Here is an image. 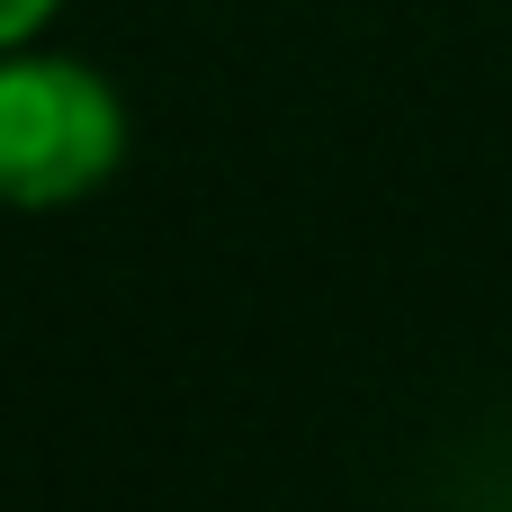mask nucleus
<instances>
[{
	"instance_id": "f257e3e1",
	"label": "nucleus",
	"mask_w": 512,
	"mask_h": 512,
	"mask_svg": "<svg viewBox=\"0 0 512 512\" xmlns=\"http://www.w3.org/2000/svg\"><path fill=\"white\" fill-rule=\"evenodd\" d=\"M126 153V108L90 63H0V207L90 198Z\"/></svg>"
},
{
	"instance_id": "f03ea898",
	"label": "nucleus",
	"mask_w": 512,
	"mask_h": 512,
	"mask_svg": "<svg viewBox=\"0 0 512 512\" xmlns=\"http://www.w3.org/2000/svg\"><path fill=\"white\" fill-rule=\"evenodd\" d=\"M45 18H54V0H0V45H27Z\"/></svg>"
}]
</instances>
